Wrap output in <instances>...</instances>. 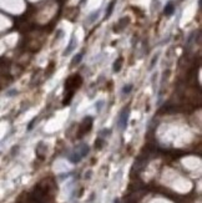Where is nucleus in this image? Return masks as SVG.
<instances>
[{"mask_svg":"<svg viewBox=\"0 0 202 203\" xmlns=\"http://www.w3.org/2000/svg\"><path fill=\"white\" fill-rule=\"evenodd\" d=\"M121 59H118L117 62H115V65H114V71H120L121 69Z\"/></svg>","mask_w":202,"mask_h":203,"instance_id":"6","label":"nucleus"},{"mask_svg":"<svg viewBox=\"0 0 202 203\" xmlns=\"http://www.w3.org/2000/svg\"><path fill=\"white\" fill-rule=\"evenodd\" d=\"M115 3H116V1H112V3L109 5V10H108V14H106V18H109V16H110V14H111V11H112V9H114Z\"/></svg>","mask_w":202,"mask_h":203,"instance_id":"8","label":"nucleus"},{"mask_svg":"<svg viewBox=\"0 0 202 203\" xmlns=\"http://www.w3.org/2000/svg\"><path fill=\"white\" fill-rule=\"evenodd\" d=\"M88 153H89V146L85 145V143H82V145L77 146V148L70 154L69 160H70V162H73V163H77V162H80L81 158L85 157Z\"/></svg>","mask_w":202,"mask_h":203,"instance_id":"1","label":"nucleus"},{"mask_svg":"<svg viewBox=\"0 0 202 203\" xmlns=\"http://www.w3.org/2000/svg\"><path fill=\"white\" fill-rule=\"evenodd\" d=\"M92 127V118L91 117H86L84 118V121L81 122V125L79 126V131H77V138L84 137V135H86L91 130Z\"/></svg>","mask_w":202,"mask_h":203,"instance_id":"2","label":"nucleus"},{"mask_svg":"<svg viewBox=\"0 0 202 203\" xmlns=\"http://www.w3.org/2000/svg\"><path fill=\"white\" fill-rule=\"evenodd\" d=\"M104 140H102V138H99V140L96 141V142H95V147H96V148H99V150H100L101 148V147L102 146H104Z\"/></svg>","mask_w":202,"mask_h":203,"instance_id":"5","label":"nucleus"},{"mask_svg":"<svg viewBox=\"0 0 202 203\" xmlns=\"http://www.w3.org/2000/svg\"><path fill=\"white\" fill-rule=\"evenodd\" d=\"M131 90H132V85H127V86H125L124 89H122V92H124V94H129Z\"/></svg>","mask_w":202,"mask_h":203,"instance_id":"9","label":"nucleus"},{"mask_svg":"<svg viewBox=\"0 0 202 203\" xmlns=\"http://www.w3.org/2000/svg\"><path fill=\"white\" fill-rule=\"evenodd\" d=\"M81 59H82V54L77 55V57H75L74 60H73V62H71V65H75V64H79V62L81 61Z\"/></svg>","mask_w":202,"mask_h":203,"instance_id":"7","label":"nucleus"},{"mask_svg":"<svg viewBox=\"0 0 202 203\" xmlns=\"http://www.w3.org/2000/svg\"><path fill=\"white\" fill-rule=\"evenodd\" d=\"M172 11H173V5L171 3L168 4L167 6L165 8V14H167V15H170V14H172Z\"/></svg>","mask_w":202,"mask_h":203,"instance_id":"4","label":"nucleus"},{"mask_svg":"<svg viewBox=\"0 0 202 203\" xmlns=\"http://www.w3.org/2000/svg\"><path fill=\"white\" fill-rule=\"evenodd\" d=\"M129 115H130V110L129 109H124L118 115V118H117V126L120 127L121 130L126 128L127 126V120H129Z\"/></svg>","mask_w":202,"mask_h":203,"instance_id":"3","label":"nucleus"}]
</instances>
